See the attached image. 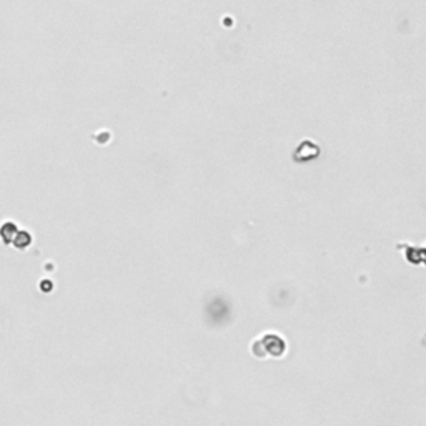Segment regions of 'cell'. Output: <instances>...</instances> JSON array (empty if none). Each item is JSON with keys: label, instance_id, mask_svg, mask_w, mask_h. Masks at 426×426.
Instances as JSON below:
<instances>
[{"label": "cell", "instance_id": "6da1fadb", "mask_svg": "<svg viewBox=\"0 0 426 426\" xmlns=\"http://www.w3.org/2000/svg\"><path fill=\"white\" fill-rule=\"evenodd\" d=\"M17 228H15L14 223H4L2 225V230H0V235H2L4 242L9 243V242H14L15 235H17Z\"/></svg>", "mask_w": 426, "mask_h": 426}, {"label": "cell", "instance_id": "7a4b0ae2", "mask_svg": "<svg viewBox=\"0 0 426 426\" xmlns=\"http://www.w3.org/2000/svg\"><path fill=\"white\" fill-rule=\"evenodd\" d=\"M29 243H30V235L25 232H20V233L17 232V235H15V247L25 248Z\"/></svg>", "mask_w": 426, "mask_h": 426}]
</instances>
